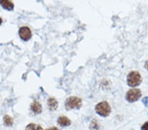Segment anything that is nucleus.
I'll return each mask as SVG.
<instances>
[{"label": "nucleus", "instance_id": "nucleus-1", "mask_svg": "<svg viewBox=\"0 0 148 130\" xmlns=\"http://www.w3.org/2000/svg\"><path fill=\"white\" fill-rule=\"evenodd\" d=\"M142 77L138 72L132 71L130 72L127 76V83L130 87H136L140 85L142 82Z\"/></svg>", "mask_w": 148, "mask_h": 130}, {"label": "nucleus", "instance_id": "nucleus-2", "mask_svg": "<svg viewBox=\"0 0 148 130\" xmlns=\"http://www.w3.org/2000/svg\"><path fill=\"white\" fill-rule=\"evenodd\" d=\"M111 107L108 102L107 101H103L99 103H98V105L95 106V111L96 112L103 117H106L109 115V114L111 113Z\"/></svg>", "mask_w": 148, "mask_h": 130}, {"label": "nucleus", "instance_id": "nucleus-3", "mask_svg": "<svg viewBox=\"0 0 148 130\" xmlns=\"http://www.w3.org/2000/svg\"><path fill=\"white\" fill-rule=\"evenodd\" d=\"M82 99L77 97H70L66 100L65 108L67 111L71 109H78L81 107Z\"/></svg>", "mask_w": 148, "mask_h": 130}, {"label": "nucleus", "instance_id": "nucleus-4", "mask_svg": "<svg viewBox=\"0 0 148 130\" xmlns=\"http://www.w3.org/2000/svg\"><path fill=\"white\" fill-rule=\"evenodd\" d=\"M142 96V92L139 89H132L127 92L126 95V100L130 102L137 101Z\"/></svg>", "mask_w": 148, "mask_h": 130}, {"label": "nucleus", "instance_id": "nucleus-5", "mask_svg": "<svg viewBox=\"0 0 148 130\" xmlns=\"http://www.w3.org/2000/svg\"><path fill=\"white\" fill-rule=\"evenodd\" d=\"M19 36L24 41H28L32 37V32L27 26H22L19 29Z\"/></svg>", "mask_w": 148, "mask_h": 130}, {"label": "nucleus", "instance_id": "nucleus-6", "mask_svg": "<svg viewBox=\"0 0 148 130\" xmlns=\"http://www.w3.org/2000/svg\"><path fill=\"white\" fill-rule=\"evenodd\" d=\"M30 108L34 113L36 114H40L42 111V105H41L38 101H34V102L31 104Z\"/></svg>", "mask_w": 148, "mask_h": 130}, {"label": "nucleus", "instance_id": "nucleus-7", "mask_svg": "<svg viewBox=\"0 0 148 130\" xmlns=\"http://www.w3.org/2000/svg\"><path fill=\"white\" fill-rule=\"evenodd\" d=\"M57 123L62 127H67L71 124V121L67 116H61L57 120Z\"/></svg>", "mask_w": 148, "mask_h": 130}, {"label": "nucleus", "instance_id": "nucleus-8", "mask_svg": "<svg viewBox=\"0 0 148 130\" xmlns=\"http://www.w3.org/2000/svg\"><path fill=\"white\" fill-rule=\"evenodd\" d=\"M48 105L49 110L51 111H55L56 109L57 108V107H58V102L53 97H50L48 100Z\"/></svg>", "mask_w": 148, "mask_h": 130}, {"label": "nucleus", "instance_id": "nucleus-9", "mask_svg": "<svg viewBox=\"0 0 148 130\" xmlns=\"http://www.w3.org/2000/svg\"><path fill=\"white\" fill-rule=\"evenodd\" d=\"M0 5L3 7V8L9 11H11L14 8V4L11 1L7 0H1L0 1Z\"/></svg>", "mask_w": 148, "mask_h": 130}, {"label": "nucleus", "instance_id": "nucleus-10", "mask_svg": "<svg viewBox=\"0 0 148 130\" xmlns=\"http://www.w3.org/2000/svg\"><path fill=\"white\" fill-rule=\"evenodd\" d=\"M3 123L5 126L7 127L12 126L13 124V119L12 117L9 115H5L3 117Z\"/></svg>", "mask_w": 148, "mask_h": 130}, {"label": "nucleus", "instance_id": "nucleus-11", "mask_svg": "<svg viewBox=\"0 0 148 130\" xmlns=\"http://www.w3.org/2000/svg\"><path fill=\"white\" fill-rule=\"evenodd\" d=\"M26 130H43V128L40 125L31 123L26 125Z\"/></svg>", "mask_w": 148, "mask_h": 130}, {"label": "nucleus", "instance_id": "nucleus-12", "mask_svg": "<svg viewBox=\"0 0 148 130\" xmlns=\"http://www.w3.org/2000/svg\"><path fill=\"white\" fill-rule=\"evenodd\" d=\"M91 128H92V130H98L99 129V125H97V122L96 121H94L92 124V125H91Z\"/></svg>", "mask_w": 148, "mask_h": 130}, {"label": "nucleus", "instance_id": "nucleus-13", "mask_svg": "<svg viewBox=\"0 0 148 130\" xmlns=\"http://www.w3.org/2000/svg\"><path fill=\"white\" fill-rule=\"evenodd\" d=\"M142 130H148V122H146L141 127Z\"/></svg>", "mask_w": 148, "mask_h": 130}, {"label": "nucleus", "instance_id": "nucleus-14", "mask_svg": "<svg viewBox=\"0 0 148 130\" xmlns=\"http://www.w3.org/2000/svg\"><path fill=\"white\" fill-rule=\"evenodd\" d=\"M45 130H58V128H57L56 127H49V128H48V129H46Z\"/></svg>", "mask_w": 148, "mask_h": 130}, {"label": "nucleus", "instance_id": "nucleus-15", "mask_svg": "<svg viewBox=\"0 0 148 130\" xmlns=\"http://www.w3.org/2000/svg\"><path fill=\"white\" fill-rule=\"evenodd\" d=\"M145 67L148 70V61H146V63H145Z\"/></svg>", "mask_w": 148, "mask_h": 130}, {"label": "nucleus", "instance_id": "nucleus-16", "mask_svg": "<svg viewBox=\"0 0 148 130\" xmlns=\"http://www.w3.org/2000/svg\"><path fill=\"white\" fill-rule=\"evenodd\" d=\"M1 23H2V19L0 17V25L1 24Z\"/></svg>", "mask_w": 148, "mask_h": 130}]
</instances>
